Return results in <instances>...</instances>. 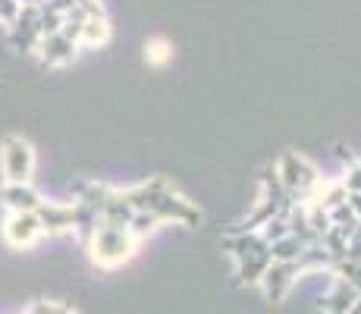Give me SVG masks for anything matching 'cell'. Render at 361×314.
<instances>
[{"instance_id": "cell-13", "label": "cell", "mask_w": 361, "mask_h": 314, "mask_svg": "<svg viewBox=\"0 0 361 314\" xmlns=\"http://www.w3.org/2000/svg\"><path fill=\"white\" fill-rule=\"evenodd\" d=\"M19 0H0V23H6V25H13L16 23V16H19Z\"/></svg>"}, {"instance_id": "cell-2", "label": "cell", "mask_w": 361, "mask_h": 314, "mask_svg": "<svg viewBox=\"0 0 361 314\" xmlns=\"http://www.w3.org/2000/svg\"><path fill=\"white\" fill-rule=\"evenodd\" d=\"M138 239L129 233V229H120V227H98V233L92 236L88 242V255L98 267H116V264L129 261L132 251H135Z\"/></svg>"}, {"instance_id": "cell-11", "label": "cell", "mask_w": 361, "mask_h": 314, "mask_svg": "<svg viewBox=\"0 0 361 314\" xmlns=\"http://www.w3.org/2000/svg\"><path fill=\"white\" fill-rule=\"evenodd\" d=\"M345 160H349V173H345L343 186L349 188V192H361V160H355V157H345Z\"/></svg>"}, {"instance_id": "cell-1", "label": "cell", "mask_w": 361, "mask_h": 314, "mask_svg": "<svg viewBox=\"0 0 361 314\" xmlns=\"http://www.w3.org/2000/svg\"><path fill=\"white\" fill-rule=\"evenodd\" d=\"M126 198L135 211H151L161 220H179V223H189V227L201 220L198 207L192 205V201H185L183 195L173 192V186L166 183L164 176H154V179H148V183L129 188Z\"/></svg>"}, {"instance_id": "cell-14", "label": "cell", "mask_w": 361, "mask_h": 314, "mask_svg": "<svg viewBox=\"0 0 361 314\" xmlns=\"http://www.w3.org/2000/svg\"><path fill=\"white\" fill-rule=\"evenodd\" d=\"M349 207H352V214L361 220V192H349Z\"/></svg>"}, {"instance_id": "cell-15", "label": "cell", "mask_w": 361, "mask_h": 314, "mask_svg": "<svg viewBox=\"0 0 361 314\" xmlns=\"http://www.w3.org/2000/svg\"><path fill=\"white\" fill-rule=\"evenodd\" d=\"M32 4L38 6V0H19V6H32Z\"/></svg>"}, {"instance_id": "cell-9", "label": "cell", "mask_w": 361, "mask_h": 314, "mask_svg": "<svg viewBox=\"0 0 361 314\" xmlns=\"http://www.w3.org/2000/svg\"><path fill=\"white\" fill-rule=\"evenodd\" d=\"M107 35H110V25L104 19V13H85L79 29V44H101V41H107Z\"/></svg>"}, {"instance_id": "cell-10", "label": "cell", "mask_w": 361, "mask_h": 314, "mask_svg": "<svg viewBox=\"0 0 361 314\" xmlns=\"http://www.w3.org/2000/svg\"><path fill=\"white\" fill-rule=\"evenodd\" d=\"M170 47L164 44V41H151V44H145V60L151 63V66H164L166 60H170Z\"/></svg>"}, {"instance_id": "cell-8", "label": "cell", "mask_w": 361, "mask_h": 314, "mask_svg": "<svg viewBox=\"0 0 361 314\" xmlns=\"http://www.w3.org/2000/svg\"><path fill=\"white\" fill-rule=\"evenodd\" d=\"M0 198L6 201L10 211H35L41 205V195L29 183H6L0 188Z\"/></svg>"}, {"instance_id": "cell-5", "label": "cell", "mask_w": 361, "mask_h": 314, "mask_svg": "<svg viewBox=\"0 0 361 314\" xmlns=\"http://www.w3.org/2000/svg\"><path fill=\"white\" fill-rule=\"evenodd\" d=\"M10 41L16 51H35L41 41V13L38 6H23L16 16V23H13L10 29Z\"/></svg>"}, {"instance_id": "cell-6", "label": "cell", "mask_w": 361, "mask_h": 314, "mask_svg": "<svg viewBox=\"0 0 361 314\" xmlns=\"http://www.w3.org/2000/svg\"><path fill=\"white\" fill-rule=\"evenodd\" d=\"M38 51H41V60H44V63H51V66H63V63H69V60L75 57V51H79V41H73L63 32L41 35Z\"/></svg>"}, {"instance_id": "cell-3", "label": "cell", "mask_w": 361, "mask_h": 314, "mask_svg": "<svg viewBox=\"0 0 361 314\" xmlns=\"http://www.w3.org/2000/svg\"><path fill=\"white\" fill-rule=\"evenodd\" d=\"M0 167L6 183H29L35 170V151L23 135H6L0 142Z\"/></svg>"}, {"instance_id": "cell-7", "label": "cell", "mask_w": 361, "mask_h": 314, "mask_svg": "<svg viewBox=\"0 0 361 314\" xmlns=\"http://www.w3.org/2000/svg\"><path fill=\"white\" fill-rule=\"evenodd\" d=\"M35 217L41 220L44 233H66L75 227V211L73 205H51V201H41L35 207Z\"/></svg>"}, {"instance_id": "cell-4", "label": "cell", "mask_w": 361, "mask_h": 314, "mask_svg": "<svg viewBox=\"0 0 361 314\" xmlns=\"http://www.w3.org/2000/svg\"><path fill=\"white\" fill-rule=\"evenodd\" d=\"M4 236L13 248H29L44 236V227L35 217V211H10V217L4 223Z\"/></svg>"}, {"instance_id": "cell-12", "label": "cell", "mask_w": 361, "mask_h": 314, "mask_svg": "<svg viewBox=\"0 0 361 314\" xmlns=\"http://www.w3.org/2000/svg\"><path fill=\"white\" fill-rule=\"evenodd\" d=\"M29 314H75L73 308H66V305H57V302H44V298H38V302L32 305Z\"/></svg>"}]
</instances>
